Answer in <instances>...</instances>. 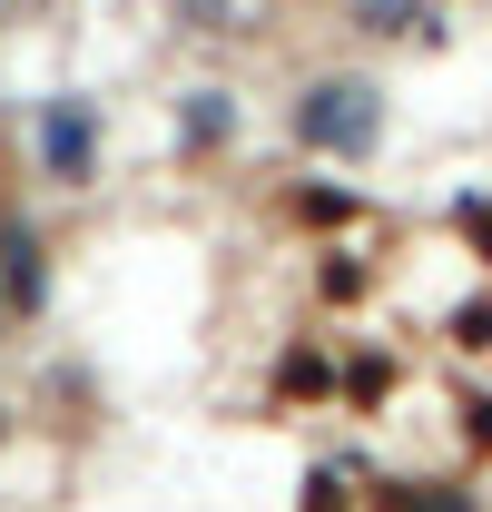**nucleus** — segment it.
Wrapping results in <instances>:
<instances>
[{
    "label": "nucleus",
    "mask_w": 492,
    "mask_h": 512,
    "mask_svg": "<svg viewBox=\"0 0 492 512\" xmlns=\"http://www.w3.org/2000/svg\"><path fill=\"white\" fill-rule=\"evenodd\" d=\"M40 296H50V266H40V247L10 227V247H0V306L10 316H40Z\"/></svg>",
    "instance_id": "nucleus-2"
},
{
    "label": "nucleus",
    "mask_w": 492,
    "mask_h": 512,
    "mask_svg": "<svg viewBox=\"0 0 492 512\" xmlns=\"http://www.w3.org/2000/svg\"><path fill=\"white\" fill-rule=\"evenodd\" d=\"M306 217H315V227H345V217H355V197H335V188H315V197H306Z\"/></svg>",
    "instance_id": "nucleus-8"
},
{
    "label": "nucleus",
    "mask_w": 492,
    "mask_h": 512,
    "mask_svg": "<svg viewBox=\"0 0 492 512\" xmlns=\"http://www.w3.org/2000/svg\"><path fill=\"white\" fill-rule=\"evenodd\" d=\"M335 394H345L355 414L394 404V355H345V365H335Z\"/></svg>",
    "instance_id": "nucleus-3"
},
{
    "label": "nucleus",
    "mask_w": 492,
    "mask_h": 512,
    "mask_svg": "<svg viewBox=\"0 0 492 512\" xmlns=\"http://www.w3.org/2000/svg\"><path fill=\"white\" fill-rule=\"evenodd\" d=\"M374 128H384V109H374L365 79H325V89H306V109H296V138L325 148V158H365Z\"/></svg>",
    "instance_id": "nucleus-1"
},
{
    "label": "nucleus",
    "mask_w": 492,
    "mask_h": 512,
    "mask_svg": "<svg viewBox=\"0 0 492 512\" xmlns=\"http://www.w3.org/2000/svg\"><path fill=\"white\" fill-rule=\"evenodd\" d=\"M306 512H345V493H335V473H315V493H306Z\"/></svg>",
    "instance_id": "nucleus-10"
},
{
    "label": "nucleus",
    "mask_w": 492,
    "mask_h": 512,
    "mask_svg": "<svg viewBox=\"0 0 492 512\" xmlns=\"http://www.w3.org/2000/svg\"><path fill=\"white\" fill-rule=\"evenodd\" d=\"M463 237H473V247L492 256V207H483V197H473V207H463Z\"/></svg>",
    "instance_id": "nucleus-9"
},
{
    "label": "nucleus",
    "mask_w": 492,
    "mask_h": 512,
    "mask_svg": "<svg viewBox=\"0 0 492 512\" xmlns=\"http://www.w3.org/2000/svg\"><path fill=\"white\" fill-rule=\"evenodd\" d=\"M276 394H286V404H315V394H335V365H325V355H286V365H276Z\"/></svg>",
    "instance_id": "nucleus-6"
},
{
    "label": "nucleus",
    "mask_w": 492,
    "mask_h": 512,
    "mask_svg": "<svg viewBox=\"0 0 492 512\" xmlns=\"http://www.w3.org/2000/svg\"><path fill=\"white\" fill-rule=\"evenodd\" d=\"M453 345H492V296H483V306H463V316H453Z\"/></svg>",
    "instance_id": "nucleus-7"
},
{
    "label": "nucleus",
    "mask_w": 492,
    "mask_h": 512,
    "mask_svg": "<svg viewBox=\"0 0 492 512\" xmlns=\"http://www.w3.org/2000/svg\"><path fill=\"white\" fill-rule=\"evenodd\" d=\"M374 512H473V493L463 483H384Z\"/></svg>",
    "instance_id": "nucleus-5"
},
{
    "label": "nucleus",
    "mask_w": 492,
    "mask_h": 512,
    "mask_svg": "<svg viewBox=\"0 0 492 512\" xmlns=\"http://www.w3.org/2000/svg\"><path fill=\"white\" fill-rule=\"evenodd\" d=\"M40 138H50V168L60 178H89V109H50Z\"/></svg>",
    "instance_id": "nucleus-4"
}]
</instances>
